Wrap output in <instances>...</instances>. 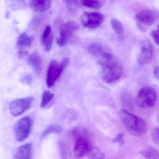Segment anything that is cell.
I'll list each match as a JSON object with an SVG mask.
<instances>
[{
    "mask_svg": "<svg viewBox=\"0 0 159 159\" xmlns=\"http://www.w3.org/2000/svg\"><path fill=\"white\" fill-rule=\"evenodd\" d=\"M104 16L98 12H86L82 15L81 22L87 28L94 29L99 27L104 22Z\"/></svg>",
    "mask_w": 159,
    "mask_h": 159,
    "instance_id": "obj_9",
    "label": "cell"
},
{
    "mask_svg": "<svg viewBox=\"0 0 159 159\" xmlns=\"http://www.w3.org/2000/svg\"><path fill=\"white\" fill-rule=\"evenodd\" d=\"M54 98V94L49 90H46L43 92L42 96V101L41 102L40 107H44L47 106Z\"/></svg>",
    "mask_w": 159,
    "mask_h": 159,
    "instance_id": "obj_23",
    "label": "cell"
},
{
    "mask_svg": "<svg viewBox=\"0 0 159 159\" xmlns=\"http://www.w3.org/2000/svg\"><path fill=\"white\" fill-rule=\"evenodd\" d=\"M69 63V59L68 57H64L61 63L55 60L51 61L48 67L46 75V84L48 88H51L54 85Z\"/></svg>",
    "mask_w": 159,
    "mask_h": 159,
    "instance_id": "obj_3",
    "label": "cell"
},
{
    "mask_svg": "<svg viewBox=\"0 0 159 159\" xmlns=\"http://www.w3.org/2000/svg\"><path fill=\"white\" fill-rule=\"evenodd\" d=\"M111 25L115 33L120 38H123L124 29L122 24L118 19L113 18L111 20Z\"/></svg>",
    "mask_w": 159,
    "mask_h": 159,
    "instance_id": "obj_19",
    "label": "cell"
},
{
    "mask_svg": "<svg viewBox=\"0 0 159 159\" xmlns=\"http://www.w3.org/2000/svg\"><path fill=\"white\" fill-rule=\"evenodd\" d=\"M152 138L154 143L159 146V128H154L151 133Z\"/></svg>",
    "mask_w": 159,
    "mask_h": 159,
    "instance_id": "obj_25",
    "label": "cell"
},
{
    "mask_svg": "<svg viewBox=\"0 0 159 159\" xmlns=\"http://www.w3.org/2000/svg\"><path fill=\"white\" fill-rule=\"evenodd\" d=\"M98 63L101 67L100 79L106 83H113L122 76L123 70L121 64L113 55L104 52L99 56Z\"/></svg>",
    "mask_w": 159,
    "mask_h": 159,
    "instance_id": "obj_1",
    "label": "cell"
},
{
    "mask_svg": "<svg viewBox=\"0 0 159 159\" xmlns=\"http://www.w3.org/2000/svg\"><path fill=\"white\" fill-rule=\"evenodd\" d=\"M60 146V149H61V153L62 154V156H66V146L64 145V144L62 143H60L59 144Z\"/></svg>",
    "mask_w": 159,
    "mask_h": 159,
    "instance_id": "obj_30",
    "label": "cell"
},
{
    "mask_svg": "<svg viewBox=\"0 0 159 159\" xmlns=\"http://www.w3.org/2000/svg\"><path fill=\"white\" fill-rule=\"evenodd\" d=\"M113 142L118 143L120 145H123L124 143V134L122 133H119L114 138Z\"/></svg>",
    "mask_w": 159,
    "mask_h": 159,
    "instance_id": "obj_28",
    "label": "cell"
},
{
    "mask_svg": "<svg viewBox=\"0 0 159 159\" xmlns=\"http://www.w3.org/2000/svg\"><path fill=\"white\" fill-rule=\"evenodd\" d=\"M157 121L159 124V112L158 113V115H157Z\"/></svg>",
    "mask_w": 159,
    "mask_h": 159,
    "instance_id": "obj_33",
    "label": "cell"
},
{
    "mask_svg": "<svg viewBox=\"0 0 159 159\" xmlns=\"http://www.w3.org/2000/svg\"><path fill=\"white\" fill-rule=\"evenodd\" d=\"M75 141L73 152L77 158H83L87 155L91 147L89 134L83 135L74 139Z\"/></svg>",
    "mask_w": 159,
    "mask_h": 159,
    "instance_id": "obj_7",
    "label": "cell"
},
{
    "mask_svg": "<svg viewBox=\"0 0 159 159\" xmlns=\"http://www.w3.org/2000/svg\"><path fill=\"white\" fill-rule=\"evenodd\" d=\"M140 154L146 159H159V152L158 151L152 147H149L140 152Z\"/></svg>",
    "mask_w": 159,
    "mask_h": 159,
    "instance_id": "obj_18",
    "label": "cell"
},
{
    "mask_svg": "<svg viewBox=\"0 0 159 159\" xmlns=\"http://www.w3.org/2000/svg\"><path fill=\"white\" fill-rule=\"evenodd\" d=\"M128 95L124 94L122 95V96L121 99L123 100H122V103L125 106H126V107H132V102L131 101V98L130 97L128 96Z\"/></svg>",
    "mask_w": 159,
    "mask_h": 159,
    "instance_id": "obj_26",
    "label": "cell"
},
{
    "mask_svg": "<svg viewBox=\"0 0 159 159\" xmlns=\"http://www.w3.org/2000/svg\"><path fill=\"white\" fill-rule=\"evenodd\" d=\"M79 26L77 23L69 21L63 24L60 26V35L57 39V43L59 47H64L66 45L70 38L78 31Z\"/></svg>",
    "mask_w": 159,
    "mask_h": 159,
    "instance_id": "obj_5",
    "label": "cell"
},
{
    "mask_svg": "<svg viewBox=\"0 0 159 159\" xmlns=\"http://www.w3.org/2000/svg\"><path fill=\"white\" fill-rule=\"evenodd\" d=\"M21 81L22 83L24 84L30 85L32 82V79H31V76H30L29 75H27L24 76Z\"/></svg>",
    "mask_w": 159,
    "mask_h": 159,
    "instance_id": "obj_29",
    "label": "cell"
},
{
    "mask_svg": "<svg viewBox=\"0 0 159 159\" xmlns=\"http://www.w3.org/2000/svg\"><path fill=\"white\" fill-rule=\"evenodd\" d=\"M88 51L90 54L94 56L99 57L103 52V48L98 43H93L88 47Z\"/></svg>",
    "mask_w": 159,
    "mask_h": 159,
    "instance_id": "obj_24",
    "label": "cell"
},
{
    "mask_svg": "<svg viewBox=\"0 0 159 159\" xmlns=\"http://www.w3.org/2000/svg\"><path fill=\"white\" fill-rule=\"evenodd\" d=\"M52 32L50 26H47L41 37V42L46 52H49L52 49L53 44Z\"/></svg>",
    "mask_w": 159,
    "mask_h": 159,
    "instance_id": "obj_13",
    "label": "cell"
},
{
    "mask_svg": "<svg viewBox=\"0 0 159 159\" xmlns=\"http://www.w3.org/2000/svg\"><path fill=\"white\" fill-rule=\"evenodd\" d=\"M28 54V52L25 50H23V51H19L18 52V54L20 57H24L27 55Z\"/></svg>",
    "mask_w": 159,
    "mask_h": 159,
    "instance_id": "obj_32",
    "label": "cell"
},
{
    "mask_svg": "<svg viewBox=\"0 0 159 159\" xmlns=\"http://www.w3.org/2000/svg\"><path fill=\"white\" fill-rule=\"evenodd\" d=\"M90 159H104L105 155L104 152L96 147H92L87 155Z\"/></svg>",
    "mask_w": 159,
    "mask_h": 159,
    "instance_id": "obj_22",
    "label": "cell"
},
{
    "mask_svg": "<svg viewBox=\"0 0 159 159\" xmlns=\"http://www.w3.org/2000/svg\"><path fill=\"white\" fill-rule=\"evenodd\" d=\"M28 63L37 73H40L42 70V59L37 53H33L30 55L28 59Z\"/></svg>",
    "mask_w": 159,
    "mask_h": 159,
    "instance_id": "obj_15",
    "label": "cell"
},
{
    "mask_svg": "<svg viewBox=\"0 0 159 159\" xmlns=\"http://www.w3.org/2000/svg\"><path fill=\"white\" fill-rule=\"evenodd\" d=\"M157 95L156 91L150 86H145L138 93L136 104L142 108H148L153 107L156 103Z\"/></svg>",
    "mask_w": 159,
    "mask_h": 159,
    "instance_id": "obj_4",
    "label": "cell"
},
{
    "mask_svg": "<svg viewBox=\"0 0 159 159\" xmlns=\"http://www.w3.org/2000/svg\"><path fill=\"white\" fill-rule=\"evenodd\" d=\"M151 36L155 43L159 45V25L157 29L152 31Z\"/></svg>",
    "mask_w": 159,
    "mask_h": 159,
    "instance_id": "obj_27",
    "label": "cell"
},
{
    "mask_svg": "<svg viewBox=\"0 0 159 159\" xmlns=\"http://www.w3.org/2000/svg\"><path fill=\"white\" fill-rule=\"evenodd\" d=\"M32 145L31 143H27L20 146L15 153L16 159H30L32 158Z\"/></svg>",
    "mask_w": 159,
    "mask_h": 159,
    "instance_id": "obj_14",
    "label": "cell"
},
{
    "mask_svg": "<svg viewBox=\"0 0 159 159\" xmlns=\"http://www.w3.org/2000/svg\"><path fill=\"white\" fill-rule=\"evenodd\" d=\"M8 6L13 10H20L25 8L26 3L25 0H5Z\"/></svg>",
    "mask_w": 159,
    "mask_h": 159,
    "instance_id": "obj_21",
    "label": "cell"
},
{
    "mask_svg": "<svg viewBox=\"0 0 159 159\" xmlns=\"http://www.w3.org/2000/svg\"><path fill=\"white\" fill-rule=\"evenodd\" d=\"M32 97H28L13 100L9 105V110L11 114L17 117L29 109L33 102Z\"/></svg>",
    "mask_w": 159,
    "mask_h": 159,
    "instance_id": "obj_8",
    "label": "cell"
},
{
    "mask_svg": "<svg viewBox=\"0 0 159 159\" xmlns=\"http://www.w3.org/2000/svg\"><path fill=\"white\" fill-rule=\"evenodd\" d=\"M135 19L141 24L152 25L159 21V12L155 10H142L136 14Z\"/></svg>",
    "mask_w": 159,
    "mask_h": 159,
    "instance_id": "obj_10",
    "label": "cell"
},
{
    "mask_svg": "<svg viewBox=\"0 0 159 159\" xmlns=\"http://www.w3.org/2000/svg\"><path fill=\"white\" fill-rule=\"evenodd\" d=\"M119 116L124 126L131 134L139 136L146 134L148 125L144 119L132 114L125 109L119 111Z\"/></svg>",
    "mask_w": 159,
    "mask_h": 159,
    "instance_id": "obj_2",
    "label": "cell"
},
{
    "mask_svg": "<svg viewBox=\"0 0 159 159\" xmlns=\"http://www.w3.org/2000/svg\"><path fill=\"white\" fill-rule=\"evenodd\" d=\"M76 4L80 6L92 9H99L102 6L101 0H73Z\"/></svg>",
    "mask_w": 159,
    "mask_h": 159,
    "instance_id": "obj_17",
    "label": "cell"
},
{
    "mask_svg": "<svg viewBox=\"0 0 159 159\" xmlns=\"http://www.w3.org/2000/svg\"><path fill=\"white\" fill-rule=\"evenodd\" d=\"M32 127V120L30 117H24L20 119L15 125L16 139L19 142L24 141L29 135Z\"/></svg>",
    "mask_w": 159,
    "mask_h": 159,
    "instance_id": "obj_6",
    "label": "cell"
},
{
    "mask_svg": "<svg viewBox=\"0 0 159 159\" xmlns=\"http://www.w3.org/2000/svg\"><path fill=\"white\" fill-rule=\"evenodd\" d=\"M140 53L138 59L139 65L148 63L152 58L153 49L151 43L148 40H144L140 43Z\"/></svg>",
    "mask_w": 159,
    "mask_h": 159,
    "instance_id": "obj_11",
    "label": "cell"
},
{
    "mask_svg": "<svg viewBox=\"0 0 159 159\" xmlns=\"http://www.w3.org/2000/svg\"><path fill=\"white\" fill-rule=\"evenodd\" d=\"M33 39L30 37L25 32L22 33L19 35L17 40V46L19 51H23L28 47L31 46Z\"/></svg>",
    "mask_w": 159,
    "mask_h": 159,
    "instance_id": "obj_16",
    "label": "cell"
},
{
    "mask_svg": "<svg viewBox=\"0 0 159 159\" xmlns=\"http://www.w3.org/2000/svg\"><path fill=\"white\" fill-rule=\"evenodd\" d=\"M153 74L154 76L159 80V67H155L153 70Z\"/></svg>",
    "mask_w": 159,
    "mask_h": 159,
    "instance_id": "obj_31",
    "label": "cell"
},
{
    "mask_svg": "<svg viewBox=\"0 0 159 159\" xmlns=\"http://www.w3.org/2000/svg\"><path fill=\"white\" fill-rule=\"evenodd\" d=\"M62 127L58 125H51L47 126L41 134V138L46 137L48 135L53 133H60L62 131Z\"/></svg>",
    "mask_w": 159,
    "mask_h": 159,
    "instance_id": "obj_20",
    "label": "cell"
},
{
    "mask_svg": "<svg viewBox=\"0 0 159 159\" xmlns=\"http://www.w3.org/2000/svg\"><path fill=\"white\" fill-rule=\"evenodd\" d=\"M52 0H30V6L36 12L42 13L50 9Z\"/></svg>",
    "mask_w": 159,
    "mask_h": 159,
    "instance_id": "obj_12",
    "label": "cell"
}]
</instances>
